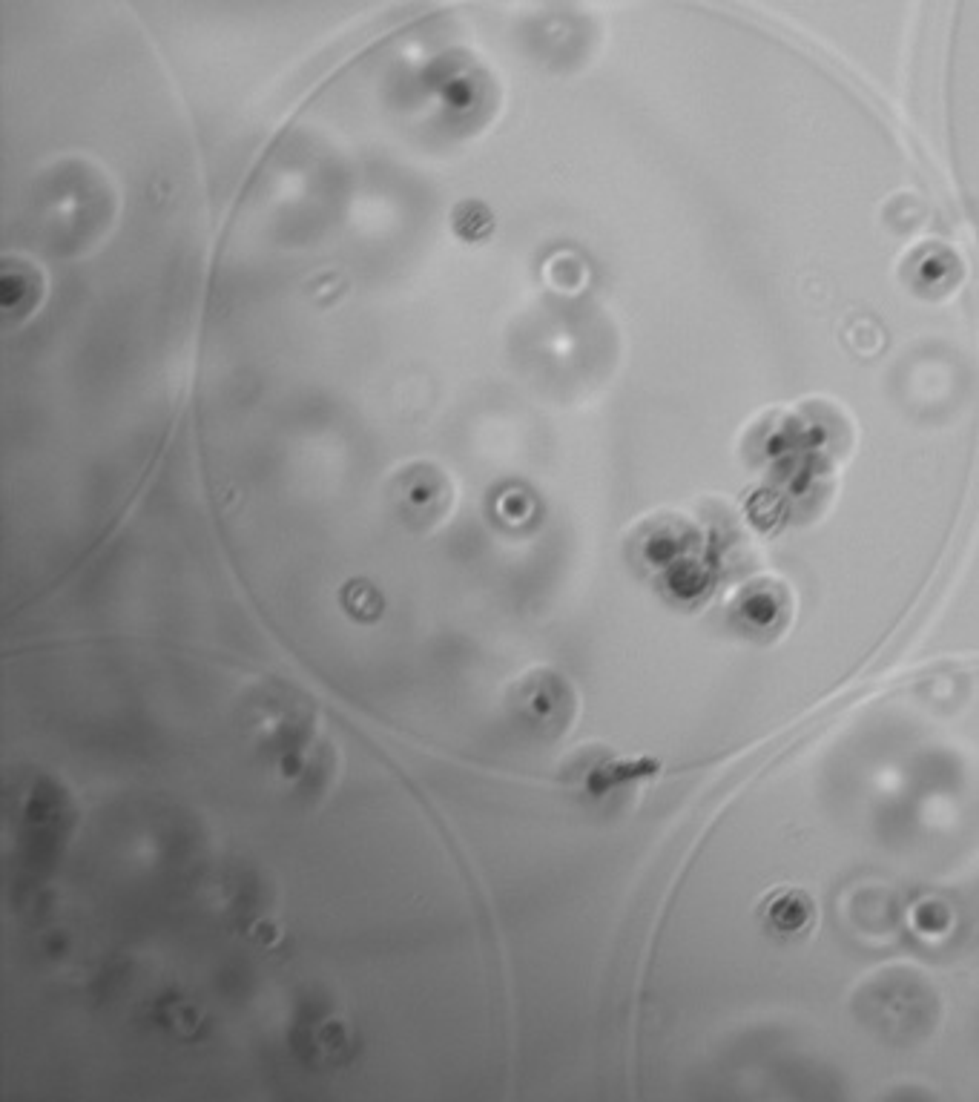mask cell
Returning a JSON list of instances; mask_svg holds the SVG:
<instances>
[{
	"label": "cell",
	"instance_id": "obj_1",
	"mask_svg": "<svg viewBox=\"0 0 979 1102\" xmlns=\"http://www.w3.org/2000/svg\"><path fill=\"white\" fill-rule=\"evenodd\" d=\"M509 709L540 738H557L575 721V692L552 669H534L523 675L509 692Z\"/></svg>",
	"mask_w": 979,
	"mask_h": 1102
},
{
	"label": "cell",
	"instance_id": "obj_2",
	"mask_svg": "<svg viewBox=\"0 0 979 1102\" xmlns=\"http://www.w3.org/2000/svg\"><path fill=\"white\" fill-rule=\"evenodd\" d=\"M813 910H810V902L804 899V893H796V890H784V893H773L767 899V922L773 927H787V930H799L810 922Z\"/></svg>",
	"mask_w": 979,
	"mask_h": 1102
}]
</instances>
